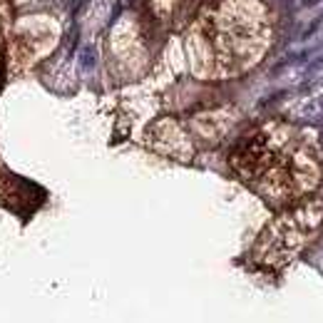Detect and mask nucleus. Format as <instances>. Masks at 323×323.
Instances as JSON below:
<instances>
[{"label": "nucleus", "instance_id": "obj_3", "mask_svg": "<svg viewBox=\"0 0 323 323\" xmlns=\"http://www.w3.org/2000/svg\"><path fill=\"white\" fill-rule=\"evenodd\" d=\"M323 224V199H306L291 204L261 234L256 244V261L266 269L291 264L316 236Z\"/></svg>", "mask_w": 323, "mask_h": 323}, {"label": "nucleus", "instance_id": "obj_2", "mask_svg": "<svg viewBox=\"0 0 323 323\" xmlns=\"http://www.w3.org/2000/svg\"><path fill=\"white\" fill-rule=\"evenodd\" d=\"M197 33L221 75H239L256 65L271 43L269 18L259 0H224L202 18Z\"/></svg>", "mask_w": 323, "mask_h": 323}, {"label": "nucleus", "instance_id": "obj_1", "mask_svg": "<svg viewBox=\"0 0 323 323\" xmlns=\"http://www.w3.org/2000/svg\"><path fill=\"white\" fill-rule=\"evenodd\" d=\"M231 167L276 207L298 204L321 184L316 137L281 122L249 132L231 152Z\"/></svg>", "mask_w": 323, "mask_h": 323}]
</instances>
